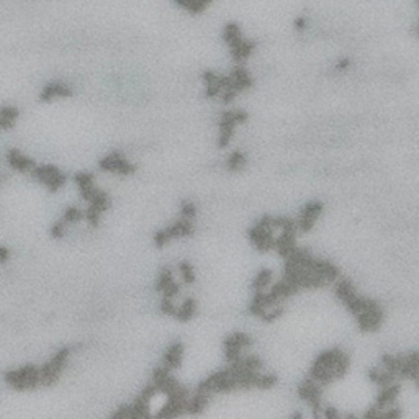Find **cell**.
Wrapping results in <instances>:
<instances>
[{
    "mask_svg": "<svg viewBox=\"0 0 419 419\" xmlns=\"http://www.w3.org/2000/svg\"><path fill=\"white\" fill-rule=\"evenodd\" d=\"M351 359L346 352L339 349L324 351L316 357L313 365L310 368V378H313L319 385H329V383L340 380L349 370Z\"/></svg>",
    "mask_w": 419,
    "mask_h": 419,
    "instance_id": "obj_1",
    "label": "cell"
},
{
    "mask_svg": "<svg viewBox=\"0 0 419 419\" xmlns=\"http://www.w3.org/2000/svg\"><path fill=\"white\" fill-rule=\"evenodd\" d=\"M249 239L252 244L257 247V251L267 252L275 247V236H274V228H272V216H262L259 223L249 231Z\"/></svg>",
    "mask_w": 419,
    "mask_h": 419,
    "instance_id": "obj_2",
    "label": "cell"
},
{
    "mask_svg": "<svg viewBox=\"0 0 419 419\" xmlns=\"http://www.w3.org/2000/svg\"><path fill=\"white\" fill-rule=\"evenodd\" d=\"M247 118H249V115H247L244 110H231V111L223 113L221 120H219V136H218L219 149H223L230 144L236 125L247 122Z\"/></svg>",
    "mask_w": 419,
    "mask_h": 419,
    "instance_id": "obj_3",
    "label": "cell"
},
{
    "mask_svg": "<svg viewBox=\"0 0 419 419\" xmlns=\"http://www.w3.org/2000/svg\"><path fill=\"white\" fill-rule=\"evenodd\" d=\"M194 224L190 223V219L182 218L179 221H175L172 226H167V228L161 230L154 234V244L158 247H164L170 239L175 238H187L194 234Z\"/></svg>",
    "mask_w": 419,
    "mask_h": 419,
    "instance_id": "obj_4",
    "label": "cell"
},
{
    "mask_svg": "<svg viewBox=\"0 0 419 419\" xmlns=\"http://www.w3.org/2000/svg\"><path fill=\"white\" fill-rule=\"evenodd\" d=\"M188 400V392L185 387H179L172 393L167 395L166 404L158 411L159 417H175L185 411V403Z\"/></svg>",
    "mask_w": 419,
    "mask_h": 419,
    "instance_id": "obj_5",
    "label": "cell"
},
{
    "mask_svg": "<svg viewBox=\"0 0 419 419\" xmlns=\"http://www.w3.org/2000/svg\"><path fill=\"white\" fill-rule=\"evenodd\" d=\"M251 344H252L251 336H247L246 332H241V331L234 332V334H231L230 337H226V340L223 342L224 351H226V360H228L230 364L238 362L241 359V351Z\"/></svg>",
    "mask_w": 419,
    "mask_h": 419,
    "instance_id": "obj_6",
    "label": "cell"
},
{
    "mask_svg": "<svg viewBox=\"0 0 419 419\" xmlns=\"http://www.w3.org/2000/svg\"><path fill=\"white\" fill-rule=\"evenodd\" d=\"M298 396L313 408V416H319V411H321V390H319V385L313 378L308 377L307 380H303L301 385L298 387Z\"/></svg>",
    "mask_w": 419,
    "mask_h": 419,
    "instance_id": "obj_7",
    "label": "cell"
},
{
    "mask_svg": "<svg viewBox=\"0 0 419 419\" xmlns=\"http://www.w3.org/2000/svg\"><path fill=\"white\" fill-rule=\"evenodd\" d=\"M158 387L151 383L147 385L141 395L136 400L133 401V404H130V417H146L151 413H149V408H151V401L154 400V396L158 395Z\"/></svg>",
    "mask_w": 419,
    "mask_h": 419,
    "instance_id": "obj_8",
    "label": "cell"
},
{
    "mask_svg": "<svg viewBox=\"0 0 419 419\" xmlns=\"http://www.w3.org/2000/svg\"><path fill=\"white\" fill-rule=\"evenodd\" d=\"M102 170H106V172H113V174H120V175H130L134 172V167L131 162H128L120 153H111L106 158H103L100 162H98Z\"/></svg>",
    "mask_w": 419,
    "mask_h": 419,
    "instance_id": "obj_9",
    "label": "cell"
},
{
    "mask_svg": "<svg viewBox=\"0 0 419 419\" xmlns=\"http://www.w3.org/2000/svg\"><path fill=\"white\" fill-rule=\"evenodd\" d=\"M323 208H324V205L321 202L315 200V202H310L307 207L301 210L300 219H298V223H296V226L300 228L301 233L311 231V228H313L315 223H316V219L323 213Z\"/></svg>",
    "mask_w": 419,
    "mask_h": 419,
    "instance_id": "obj_10",
    "label": "cell"
},
{
    "mask_svg": "<svg viewBox=\"0 0 419 419\" xmlns=\"http://www.w3.org/2000/svg\"><path fill=\"white\" fill-rule=\"evenodd\" d=\"M251 87H252L251 74L247 72L244 67H241V66L234 67L233 72L228 75V87H226V89L234 90L236 94H239V92H243L246 89H251Z\"/></svg>",
    "mask_w": 419,
    "mask_h": 419,
    "instance_id": "obj_11",
    "label": "cell"
},
{
    "mask_svg": "<svg viewBox=\"0 0 419 419\" xmlns=\"http://www.w3.org/2000/svg\"><path fill=\"white\" fill-rule=\"evenodd\" d=\"M203 82L207 85V90H205V97L207 98H213L221 94V90L228 87V77L218 75L213 70H205L203 72Z\"/></svg>",
    "mask_w": 419,
    "mask_h": 419,
    "instance_id": "obj_12",
    "label": "cell"
},
{
    "mask_svg": "<svg viewBox=\"0 0 419 419\" xmlns=\"http://www.w3.org/2000/svg\"><path fill=\"white\" fill-rule=\"evenodd\" d=\"M400 392H401V385H400V383H390V385L383 387V390L378 393L377 401H375L373 406L378 408V409H383V408L390 406V404H393V401L398 398Z\"/></svg>",
    "mask_w": 419,
    "mask_h": 419,
    "instance_id": "obj_13",
    "label": "cell"
},
{
    "mask_svg": "<svg viewBox=\"0 0 419 419\" xmlns=\"http://www.w3.org/2000/svg\"><path fill=\"white\" fill-rule=\"evenodd\" d=\"M182 359H183V344L182 342H174V344H170L167 347L162 365L167 367L169 370H172V368H179L182 365Z\"/></svg>",
    "mask_w": 419,
    "mask_h": 419,
    "instance_id": "obj_14",
    "label": "cell"
},
{
    "mask_svg": "<svg viewBox=\"0 0 419 419\" xmlns=\"http://www.w3.org/2000/svg\"><path fill=\"white\" fill-rule=\"evenodd\" d=\"M230 49H231V56H233V59L236 61V62H241V61L247 59V58H249V56L252 54V51L255 49V43L243 38L241 41H238L234 46H231Z\"/></svg>",
    "mask_w": 419,
    "mask_h": 419,
    "instance_id": "obj_15",
    "label": "cell"
},
{
    "mask_svg": "<svg viewBox=\"0 0 419 419\" xmlns=\"http://www.w3.org/2000/svg\"><path fill=\"white\" fill-rule=\"evenodd\" d=\"M210 401V393H202L197 392L192 400H187L185 403V413L188 414H202L207 404Z\"/></svg>",
    "mask_w": 419,
    "mask_h": 419,
    "instance_id": "obj_16",
    "label": "cell"
},
{
    "mask_svg": "<svg viewBox=\"0 0 419 419\" xmlns=\"http://www.w3.org/2000/svg\"><path fill=\"white\" fill-rule=\"evenodd\" d=\"M195 313H197V301L194 300V298H187V300L183 301L179 308H175L174 316L179 319V321L187 323L195 316Z\"/></svg>",
    "mask_w": 419,
    "mask_h": 419,
    "instance_id": "obj_17",
    "label": "cell"
},
{
    "mask_svg": "<svg viewBox=\"0 0 419 419\" xmlns=\"http://www.w3.org/2000/svg\"><path fill=\"white\" fill-rule=\"evenodd\" d=\"M368 378H370L375 385H378V387H387L390 385V383H393L395 380V375L393 373H390L388 370H380V368H372L370 372H368Z\"/></svg>",
    "mask_w": 419,
    "mask_h": 419,
    "instance_id": "obj_18",
    "label": "cell"
},
{
    "mask_svg": "<svg viewBox=\"0 0 419 419\" xmlns=\"http://www.w3.org/2000/svg\"><path fill=\"white\" fill-rule=\"evenodd\" d=\"M174 2L182 9L188 10L190 13H202L207 10L211 0H174Z\"/></svg>",
    "mask_w": 419,
    "mask_h": 419,
    "instance_id": "obj_19",
    "label": "cell"
},
{
    "mask_svg": "<svg viewBox=\"0 0 419 419\" xmlns=\"http://www.w3.org/2000/svg\"><path fill=\"white\" fill-rule=\"evenodd\" d=\"M223 40L228 43V46H234L238 41L243 40V33H241V28L238 23H228L223 30Z\"/></svg>",
    "mask_w": 419,
    "mask_h": 419,
    "instance_id": "obj_20",
    "label": "cell"
},
{
    "mask_svg": "<svg viewBox=\"0 0 419 419\" xmlns=\"http://www.w3.org/2000/svg\"><path fill=\"white\" fill-rule=\"evenodd\" d=\"M272 275H274V272L271 271V269H262V271H259L257 275H255V279L252 280L254 292H257V290H264L265 287L271 285Z\"/></svg>",
    "mask_w": 419,
    "mask_h": 419,
    "instance_id": "obj_21",
    "label": "cell"
},
{
    "mask_svg": "<svg viewBox=\"0 0 419 419\" xmlns=\"http://www.w3.org/2000/svg\"><path fill=\"white\" fill-rule=\"evenodd\" d=\"M174 277H172V271L170 269H162V272L159 274V279L156 282V290L158 292H162V290H166L170 283H174Z\"/></svg>",
    "mask_w": 419,
    "mask_h": 419,
    "instance_id": "obj_22",
    "label": "cell"
},
{
    "mask_svg": "<svg viewBox=\"0 0 419 419\" xmlns=\"http://www.w3.org/2000/svg\"><path fill=\"white\" fill-rule=\"evenodd\" d=\"M226 166H228L230 170H239L241 167L246 166V156L241 153V151H234L230 158H228V162H226Z\"/></svg>",
    "mask_w": 419,
    "mask_h": 419,
    "instance_id": "obj_23",
    "label": "cell"
},
{
    "mask_svg": "<svg viewBox=\"0 0 419 419\" xmlns=\"http://www.w3.org/2000/svg\"><path fill=\"white\" fill-rule=\"evenodd\" d=\"M180 274H182V280L185 282V283H194L195 282V272H194V267H192L190 262L187 260H183L180 262Z\"/></svg>",
    "mask_w": 419,
    "mask_h": 419,
    "instance_id": "obj_24",
    "label": "cell"
},
{
    "mask_svg": "<svg viewBox=\"0 0 419 419\" xmlns=\"http://www.w3.org/2000/svg\"><path fill=\"white\" fill-rule=\"evenodd\" d=\"M54 95H70V90L62 84L49 85V87L45 90V97H54Z\"/></svg>",
    "mask_w": 419,
    "mask_h": 419,
    "instance_id": "obj_25",
    "label": "cell"
},
{
    "mask_svg": "<svg viewBox=\"0 0 419 419\" xmlns=\"http://www.w3.org/2000/svg\"><path fill=\"white\" fill-rule=\"evenodd\" d=\"M283 315V308L282 307H275V308H269V310H265V313L260 316V319L264 323H272V321H275V319H279L280 316Z\"/></svg>",
    "mask_w": 419,
    "mask_h": 419,
    "instance_id": "obj_26",
    "label": "cell"
},
{
    "mask_svg": "<svg viewBox=\"0 0 419 419\" xmlns=\"http://www.w3.org/2000/svg\"><path fill=\"white\" fill-rule=\"evenodd\" d=\"M180 215L185 219H192L197 215V207L192 202H183L180 205Z\"/></svg>",
    "mask_w": 419,
    "mask_h": 419,
    "instance_id": "obj_27",
    "label": "cell"
},
{
    "mask_svg": "<svg viewBox=\"0 0 419 419\" xmlns=\"http://www.w3.org/2000/svg\"><path fill=\"white\" fill-rule=\"evenodd\" d=\"M161 311L164 315L167 316H174L175 315V304L172 303V300L170 298H162V301H161Z\"/></svg>",
    "mask_w": 419,
    "mask_h": 419,
    "instance_id": "obj_28",
    "label": "cell"
},
{
    "mask_svg": "<svg viewBox=\"0 0 419 419\" xmlns=\"http://www.w3.org/2000/svg\"><path fill=\"white\" fill-rule=\"evenodd\" d=\"M323 416H326L328 419H337V417H340L339 411H337V409H334L332 406L324 408V411H323Z\"/></svg>",
    "mask_w": 419,
    "mask_h": 419,
    "instance_id": "obj_29",
    "label": "cell"
},
{
    "mask_svg": "<svg viewBox=\"0 0 419 419\" xmlns=\"http://www.w3.org/2000/svg\"><path fill=\"white\" fill-rule=\"evenodd\" d=\"M304 26H307V18H304V17H298V18L295 20V30L303 31Z\"/></svg>",
    "mask_w": 419,
    "mask_h": 419,
    "instance_id": "obj_30",
    "label": "cell"
},
{
    "mask_svg": "<svg viewBox=\"0 0 419 419\" xmlns=\"http://www.w3.org/2000/svg\"><path fill=\"white\" fill-rule=\"evenodd\" d=\"M351 66V59H347V58H342V59H339L337 64H336V69L337 70H346L347 67Z\"/></svg>",
    "mask_w": 419,
    "mask_h": 419,
    "instance_id": "obj_31",
    "label": "cell"
},
{
    "mask_svg": "<svg viewBox=\"0 0 419 419\" xmlns=\"http://www.w3.org/2000/svg\"><path fill=\"white\" fill-rule=\"evenodd\" d=\"M292 417H303V414H301V413H295Z\"/></svg>",
    "mask_w": 419,
    "mask_h": 419,
    "instance_id": "obj_32",
    "label": "cell"
}]
</instances>
